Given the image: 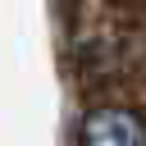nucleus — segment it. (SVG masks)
<instances>
[{"label": "nucleus", "mask_w": 146, "mask_h": 146, "mask_svg": "<svg viewBox=\"0 0 146 146\" xmlns=\"http://www.w3.org/2000/svg\"><path fill=\"white\" fill-rule=\"evenodd\" d=\"M82 146H146V132L128 110H100L87 119Z\"/></svg>", "instance_id": "f257e3e1"}]
</instances>
